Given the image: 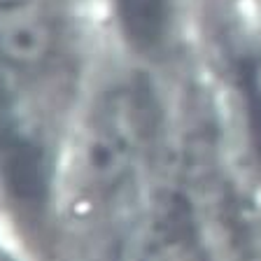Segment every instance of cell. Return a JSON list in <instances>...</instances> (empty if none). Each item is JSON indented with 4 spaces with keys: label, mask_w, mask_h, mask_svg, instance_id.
<instances>
[{
    "label": "cell",
    "mask_w": 261,
    "mask_h": 261,
    "mask_svg": "<svg viewBox=\"0 0 261 261\" xmlns=\"http://www.w3.org/2000/svg\"><path fill=\"white\" fill-rule=\"evenodd\" d=\"M156 133V105L145 84L117 87L98 103L84 138V177L100 194L130 179Z\"/></svg>",
    "instance_id": "obj_1"
},
{
    "label": "cell",
    "mask_w": 261,
    "mask_h": 261,
    "mask_svg": "<svg viewBox=\"0 0 261 261\" xmlns=\"http://www.w3.org/2000/svg\"><path fill=\"white\" fill-rule=\"evenodd\" d=\"M119 261H212L189 198L179 191L154 196L121 238Z\"/></svg>",
    "instance_id": "obj_2"
},
{
    "label": "cell",
    "mask_w": 261,
    "mask_h": 261,
    "mask_svg": "<svg viewBox=\"0 0 261 261\" xmlns=\"http://www.w3.org/2000/svg\"><path fill=\"white\" fill-rule=\"evenodd\" d=\"M0 185L19 207H35L44 194L42 149L23 124L19 100L0 72Z\"/></svg>",
    "instance_id": "obj_3"
},
{
    "label": "cell",
    "mask_w": 261,
    "mask_h": 261,
    "mask_svg": "<svg viewBox=\"0 0 261 261\" xmlns=\"http://www.w3.org/2000/svg\"><path fill=\"white\" fill-rule=\"evenodd\" d=\"M56 47V19L49 0H0V63L33 70Z\"/></svg>",
    "instance_id": "obj_4"
},
{
    "label": "cell",
    "mask_w": 261,
    "mask_h": 261,
    "mask_svg": "<svg viewBox=\"0 0 261 261\" xmlns=\"http://www.w3.org/2000/svg\"><path fill=\"white\" fill-rule=\"evenodd\" d=\"M114 12L128 42L140 51H156L173 28V0H114Z\"/></svg>",
    "instance_id": "obj_5"
}]
</instances>
